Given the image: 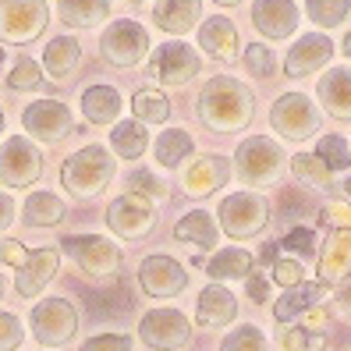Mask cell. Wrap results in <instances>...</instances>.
I'll list each match as a JSON object with an SVG mask.
<instances>
[{
  "instance_id": "6da1fadb",
  "label": "cell",
  "mask_w": 351,
  "mask_h": 351,
  "mask_svg": "<svg viewBox=\"0 0 351 351\" xmlns=\"http://www.w3.org/2000/svg\"><path fill=\"white\" fill-rule=\"evenodd\" d=\"M195 110L213 132H238L252 117V93L234 78H213L199 93Z\"/></svg>"
},
{
  "instance_id": "7a4b0ae2",
  "label": "cell",
  "mask_w": 351,
  "mask_h": 351,
  "mask_svg": "<svg viewBox=\"0 0 351 351\" xmlns=\"http://www.w3.org/2000/svg\"><path fill=\"white\" fill-rule=\"evenodd\" d=\"M110 178H114V156H107L103 146L78 149L60 167V181H64V189L71 195H96Z\"/></svg>"
},
{
  "instance_id": "3957f363",
  "label": "cell",
  "mask_w": 351,
  "mask_h": 351,
  "mask_svg": "<svg viewBox=\"0 0 351 351\" xmlns=\"http://www.w3.org/2000/svg\"><path fill=\"white\" fill-rule=\"evenodd\" d=\"M50 22L47 0H0V39L11 47H25L43 36Z\"/></svg>"
},
{
  "instance_id": "277c9868",
  "label": "cell",
  "mask_w": 351,
  "mask_h": 351,
  "mask_svg": "<svg viewBox=\"0 0 351 351\" xmlns=\"http://www.w3.org/2000/svg\"><path fill=\"white\" fill-rule=\"evenodd\" d=\"M99 53H103V60H110L114 68H135L149 53V32L138 22L121 18V22H114L99 36Z\"/></svg>"
},
{
  "instance_id": "5b68a950",
  "label": "cell",
  "mask_w": 351,
  "mask_h": 351,
  "mask_svg": "<svg viewBox=\"0 0 351 351\" xmlns=\"http://www.w3.org/2000/svg\"><path fill=\"white\" fill-rule=\"evenodd\" d=\"M75 330H78V313L64 298H43L32 308V334L39 344L60 348L75 337Z\"/></svg>"
},
{
  "instance_id": "8992f818",
  "label": "cell",
  "mask_w": 351,
  "mask_h": 351,
  "mask_svg": "<svg viewBox=\"0 0 351 351\" xmlns=\"http://www.w3.org/2000/svg\"><path fill=\"white\" fill-rule=\"evenodd\" d=\"M43 174V156L25 135H14L0 146V184L8 189H25Z\"/></svg>"
},
{
  "instance_id": "52a82bcc",
  "label": "cell",
  "mask_w": 351,
  "mask_h": 351,
  "mask_svg": "<svg viewBox=\"0 0 351 351\" xmlns=\"http://www.w3.org/2000/svg\"><path fill=\"white\" fill-rule=\"evenodd\" d=\"M270 121H274V128H277L284 138H291V142H302V138H308V135L319 128V117H316L313 99L302 96V93H284V96L274 103Z\"/></svg>"
},
{
  "instance_id": "ba28073f",
  "label": "cell",
  "mask_w": 351,
  "mask_h": 351,
  "mask_svg": "<svg viewBox=\"0 0 351 351\" xmlns=\"http://www.w3.org/2000/svg\"><path fill=\"white\" fill-rule=\"evenodd\" d=\"M220 220H223V231L231 238H252V234H259L266 227L270 210H266V202L259 195L238 192V195L220 202Z\"/></svg>"
},
{
  "instance_id": "9c48e42d",
  "label": "cell",
  "mask_w": 351,
  "mask_h": 351,
  "mask_svg": "<svg viewBox=\"0 0 351 351\" xmlns=\"http://www.w3.org/2000/svg\"><path fill=\"white\" fill-rule=\"evenodd\" d=\"M64 252L93 277H107L121 266V249L99 234H71L64 238Z\"/></svg>"
},
{
  "instance_id": "30bf717a",
  "label": "cell",
  "mask_w": 351,
  "mask_h": 351,
  "mask_svg": "<svg viewBox=\"0 0 351 351\" xmlns=\"http://www.w3.org/2000/svg\"><path fill=\"white\" fill-rule=\"evenodd\" d=\"M138 337L146 341L153 351H174L181 344H189L192 326H189V319H184L181 313H174V308H153V313L142 316Z\"/></svg>"
},
{
  "instance_id": "8fae6325",
  "label": "cell",
  "mask_w": 351,
  "mask_h": 351,
  "mask_svg": "<svg viewBox=\"0 0 351 351\" xmlns=\"http://www.w3.org/2000/svg\"><path fill=\"white\" fill-rule=\"evenodd\" d=\"M284 167V153L270 138H249L238 149V174L245 184H270Z\"/></svg>"
},
{
  "instance_id": "7c38bea8",
  "label": "cell",
  "mask_w": 351,
  "mask_h": 351,
  "mask_svg": "<svg viewBox=\"0 0 351 351\" xmlns=\"http://www.w3.org/2000/svg\"><path fill=\"white\" fill-rule=\"evenodd\" d=\"M149 75L163 86H184L199 75V53L189 43H163L149 57Z\"/></svg>"
},
{
  "instance_id": "4fadbf2b",
  "label": "cell",
  "mask_w": 351,
  "mask_h": 351,
  "mask_svg": "<svg viewBox=\"0 0 351 351\" xmlns=\"http://www.w3.org/2000/svg\"><path fill=\"white\" fill-rule=\"evenodd\" d=\"M22 125L39 142H60L71 132V110L57 99H36L32 107H25Z\"/></svg>"
},
{
  "instance_id": "5bb4252c",
  "label": "cell",
  "mask_w": 351,
  "mask_h": 351,
  "mask_svg": "<svg viewBox=\"0 0 351 351\" xmlns=\"http://www.w3.org/2000/svg\"><path fill=\"white\" fill-rule=\"evenodd\" d=\"M138 284L146 287V295H153V298H174L178 291H184L189 274H184L181 263H174L171 256H149L138 266Z\"/></svg>"
},
{
  "instance_id": "9a60e30c",
  "label": "cell",
  "mask_w": 351,
  "mask_h": 351,
  "mask_svg": "<svg viewBox=\"0 0 351 351\" xmlns=\"http://www.w3.org/2000/svg\"><path fill=\"white\" fill-rule=\"evenodd\" d=\"M107 223H110V231L121 234V238H142L146 231H153L156 213L149 210L146 199H138V195H121L117 202H110Z\"/></svg>"
},
{
  "instance_id": "2e32d148",
  "label": "cell",
  "mask_w": 351,
  "mask_h": 351,
  "mask_svg": "<svg viewBox=\"0 0 351 351\" xmlns=\"http://www.w3.org/2000/svg\"><path fill=\"white\" fill-rule=\"evenodd\" d=\"M252 25L266 39H287L298 29L295 0H256V4H252Z\"/></svg>"
},
{
  "instance_id": "e0dca14e",
  "label": "cell",
  "mask_w": 351,
  "mask_h": 351,
  "mask_svg": "<svg viewBox=\"0 0 351 351\" xmlns=\"http://www.w3.org/2000/svg\"><path fill=\"white\" fill-rule=\"evenodd\" d=\"M57 266H60L57 249H36V252H29V259L18 266V277H14L18 295H22V298H36L53 280Z\"/></svg>"
},
{
  "instance_id": "ac0fdd59",
  "label": "cell",
  "mask_w": 351,
  "mask_h": 351,
  "mask_svg": "<svg viewBox=\"0 0 351 351\" xmlns=\"http://www.w3.org/2000/svg\"><path fill=\"white\" fill-rule=\"evenodd\" d=\"M334 57V43H330L326 36H302L298 43L291 47V53H287V75L291 78H305L308 71L323 68L326 60Z\"/></svg>"
},
{
  "instance_id": "d6986e66",
  "label": "cell",
  "mask_w": 351,
  "mask_h": 351,
  "mask_svg": "<svg viewBox=\"0 0 351 351\" xmlns=\"http://www.w3.org/2000/svg\"><path fill=\"white\" fill-rule=\"evenodd\" d=\"M199 14H202V0H156L153 22L171 36H184L199 25Z\"/></svg>"
},
{
  "instance_id": "ffe728a7",
  "label": "cell",
  "mask_w": 351,
  "mask_h": 351,
  "mask_svg": "<svg viewBox=\"0 0 351 351\" xmlns=\"http://www.w3.org/2000/svg\"><path fill=\"white\" fill-rule=\"evenodd\" d=\"M199 43H202V53H210L213 60H234L238 57V29L231 25V18L217 14L199 29Z\"/></svg>"
},
{
  "instance_id": "44dd1931",
  "label": "cell",
  "mask_w": 351,
  "mask_h": 351,
  "mask_svg": "<svg viewBox=\"0 0 351 351\" xmlns=\"http://www.w3.org/2000/svg\"><path fill=\"white\" fill-rule=\"evenodd\" d=\"M78 60H82V47L75 43L71 36H57L53 43H47L43 53V68L53 82H68L78 71Z\"/></svg>"
},
{
  "instance_id": "7402d4cb",
  "label": "cell",
  "mask_w": 351,
  "mask_h": 351,
  "mask_svg": "<svg viewBox=\"0 0 351 351\" xmlns=\"http://www.w3.org/2000/svg\"><path fill=\"white\" fill-rule=\"evenodd\" d=\"M132 308H135V298L125 284H117L110 287V291H96L89 295V316L96 323H114V319H125L132 316Z\"/></svg>"
},
{
  "instance_id": "603a6c76",
  "label": "cell",
  "mask_w": 351,
  "mask_h": 351,
  "mask_svg": "<svg viewBox=\"0 0 351 351\" xmlns=\"http://www.w3.org/2000/svg\"><path fill=\"white\" fill-rule=\"evenodd\" d=\"M238 313V302L231 291H223V287H206L199 295V305H195V316L202 326H227Z\"/></svg>"
},
{
  "instance_id": "cb8c5ba5",
  "label": "cell",
  "mask_w": 351,
  "mask_h": 351,
  "mask_svg": "<svg viewBox=\"0 0 351 351\" xmlns=\"http://www.w3.org/2000/svg\"><path fill=\"white\" fill-rule=\"evenodd\" d=\"M82 114L89 125H114L121 114V96L110 86H89L82 93Z\"/></svg>"
},
{
  "instance_id": "d4e9b609",
  "label": "cell",
  "mask_w": 351,
  "mask_h": 351,
  "mask_svg": "<svg viewBox=\"0 0 351 351\" xmlns=\"http://www.w3.org/2000/svg\"><path fill=\"white\" fill-rule=\"evenodd\" d=\"M227 174H231V163H227L223 156H202L189 171V178H184V189H189L192 195H210L227 181Z\"/></svg>"
},
{
  "instance_id": "484cf974",
  "label": "cell",
  "mask_w": 351,
  "mask_h": 351,
  "mask_svg": "<svg viewBox=\"0 0 351 351\" xmlns=\"http://www.w3.org/2000/svg\"><path fill=\"white\" fill-rule=\"evenodd\" d=\"M319 99L337 121H351V71H330L319 82Z\"/></svg>"
},
{
  "instance_id": "4316f807",
  "label": "cell",
  "mask_w": 351,
  "mask_h": 351,
  "mask_svg": "<svg viewBox=\"0 0 351 351\" xmlns=\"http://www.w3.org/2000/svg\"><path fill=\"white\" fill-rule=\"evenodd\" d=\"M57 11L68 29H93L110 14V0H57Z\"/></svg>"
},
{
  "instance_id": "83f0119b",
  "label": "cell",
  "mask_w": 351,
  "mask_h": 351,
  "mask_svg": "<svg viewBox=\"0 0 351 351\" xmlns=\"http://www.w3.org/2000/svg\"><path fill=\"white\" fill-rule=\"evenodd\" d=\"M323 295H326V284H298V287H287L284 298L274 305V316H277L280 323H287V319H295L298 313H305V308L319 305Z\"/></svg>"
},
{
  "instance_id": "f1b7e54d",
  "label": "cell",
  "mask_w": 351,
  "mask_h": 351,
  "mask_svg": "<svg viewBox=\"0 0 351 351\" xmlns=\"http://www.w3.org/2000/svg\"><path fill=\"white\" fill-rule=\"evenodd\" d=\"M64 202H60L57 195L50 192H32L25 199V210H22V220L29 227H57L60 220H64Z\"/></svg>"
},
{
  "instance_id": "f546056e",
  "label": "cell",
  "mask_w": 351,
  "mask_h": 351,
  "mask_svg": "<svg viewBox=\"0 0 351 351\" xmlns=\"http://www.w3.org/2000/svg\"><path fill=\"white\" fill-rule=\"evenodd\" d=\"M146 142H149V132L142 128V121H121V125L110 132V146L121 160H135L146 153Z\"/></svg>"
},
{
  "instance_id": "4dcf8cb0",
  "label": "cell",
  "mask_w": 351,
  "mask_h": 351,
  "mask_svg": "<svg viewBox=\"0 0 351 351\" xmlns=\"http://www.w3.org/2000/svg\"><path fill=\"white\" fill-rule=\"evenodd\" d=\"M174 238L189 241V245H199V249H213L217 245V223L210 220V213H189L174 227Z\"/></svg>"
},
{
  "instance_id": "1f68e13d",
  "label": "cell",
  "mask_w": 351,
  "mask_h": 351,
  "mask_svg": "<svg viewBox=\"0 0 351 351\" xmlns=\"http://www.w3.org/2000/svg\"><path fill=\"white\" fill-rule=\"evenodd\" d=\"M252 270V256L241 252V249H223L210 259V266H206V274H210L213 280H234V277H249Z\"/></svg>"
},
{
  "instance_id": "d6a6232c",
  "label": "cell",
  "mask_w": 351,
  "mask_h": 351,
  "mask_svg": "<svg viewBox=\"0 0 351 351\" xmlns=\"http://www.w3.org/2000/svg\"><path fill=\"white\" fill-rule=\"evenodd\" d=\"M192 153V135L181 132V128H171L163 132L160 142H156V160L163 163V167H178V163Z\"/></svg>"
},
{
  "instance_id": "836d02e7",
  "label": "cell",
  "mask_w": 351,
  "mask_h": 351,
  "mask_svg": "<svg viewBox=\"0 0 351 351\" xmlns=\"http://www.w3.org/2000/svg\"><path fill=\"white\" fill-rule=\"evenodd\" d=\"M132 110H135L138 121H146V125H160V121H167L171 103H167V96L156 93V89H138L135 99H132Z\"/></svg>"
},
{
  "instance_id": "e575fe53",
  "label": "cell",
  "mask_w": 351,
  "mask_h": 351,
  "mask_svg": "<svg viewBox=\"0 0 351 351\" xmlns=\"http://www.w3.org/2000/svg\"><path fill=\"white\" fill-rule=\"evenodd\" d=\"M305 11L316 25L337 29V25H344V18L351 11V0H305Z\"/></svg>"
},
{
  "instance_id": "d590c367",
  "label": "cell",
  "mask_w": 351,
  "mask_h": 351,
  "mask_svg": "<svg viewBox=\"0 0 351 351\" xmlns=\"http://www.w3.org/2000/svg\"><path fill=\"white\" fill-rule=\"evenodd\" d=\"M291 171H295L298 181L316 184V189H326V184H330V167H326L316 153H298V156L291 160Z\"/></svg>"
},
{
  "instance_id": "8d00e7d4",
  "label": "cell",
  "mask_w": 351,
  "mask_h": 351,
  "mask_svg": "<svg viewBox=\"0 0 351 351\" xmlns=\"http://www.w3.org/2000/svg\"><path fill=\"white\" fill-rule=\"evenodd\" d=\"M8 86L14 93H32V89L43 86V71H39V64H36L32 57H18L14 60V71L8 75Z\"/></svg>"
},
{
  "instance_id": "74e56055",
  "label": "cell",
  "mask_w": 351,
  "mask_h": 351,
  "mask_svg": "<svg viewBox=\"0 0 351 351\" xmlns=\"http://www.w3.org/2000/svg\"><path fill=\"white\" fill-rule=\"evenodd\" d=\"M280 348L284 351H323L326 337L316 334V330H305V326H291L280 334Z\"/></svg>"
},
{
  "instance_id": "f35d334b",
  "label": "cell",
  "mask_w": 351,
  "mask_h": 351,
  "mask_svg": "<svg viewBox=\"0 0 351 351\" xmlns=\"http://www.w3.org/2000/svg\"><path fill=\"white\" fill-rule=\"evenodd\" d=\"M316 156L326 163L330 171H348V163H351V153H348V142L341 135H326L319 146H316Z\"/></svg>"
},
{
  "instance_id": "ab89813d",
  "label": "cell",
  "mask_w": 351,
  "mask_h": 351,
  "mask_svg": "<svg viewBox=\"0 0 351 351\" xmlns=\"http://www.w3.org/2000/svg\"><path fill=\"white\" fill-rule=\"evenodd\" d=\"M220 351H266V341L256 326H238L234 334L220 344Z\"/></svg>"
},
{
  "instance_id": "60d3db41",
  "label": "cell",
  "mask_w": 351,
  "mask_h": 351,
  "mask_svg": "<svg viewBox=\"0 0 351 351\" xmlns=\"http://www.w3.org/2000/svg\"><path fill=\"white\" fill-rule=\"evenodd\" d=\"M128 195H149V199H167V189L149 174V171H132L128 174Z\"/></svg>"
},
{
  "instance_id": "b9f144b4",
  "label": "cell",
  "mask_w": 351,
  "mask_h": 351,
  "mask_svg": "<svg viewBox=\"0 0 351 351\" xmlns=\"http://www.w3.org/2000/svg\"><path fill=\"white\" fill-rule=\"evenodd\" d=\"M280 206H284V213L291 217V220H298V217H308V213H316V202H313V195H308V192H302V189H287V192L280 195Z\"/></svg>"
},
{
  "instance_id": "7bdbcfd3",
  "label": "cell",
  "mask_w": 351,
  "mask_h": 351,
  "mask_svg": "<svg viewBox=\"0 0 351 351\" xmlns=\"http://www.w3.org/2000/svg\"><path fill=\"white\" fill-rule=\"evenodd\" d=\"M22 337H25V330H22V323H18V316L0 313V351H14L18 344H22Z\"/></svg>"
},
{
  "instance_id": "ee69618b",
  "label": "cell",
  "mask_w": 351,
  "mask_h": 351,
  "mask_svg": "<svg viewBox=\"0 0 351 351\" xmlns=\"http://www.w3.org/2000/svg\"><path fill=\"white\" fill-rule=\"evenodd\" d=\"M284 249H295L298 256H316V234L305 231V227H295V231H287V238L280 241Z\"/></svg>"
},
{
  "instance_id": "f6af8a7d",
  "label": "cell",
  "mask_w": 351,
  "mask_h": 351,
  "mask_svg": "<svg viewBox=\"0 0 351 351\" xmlns=\"http://www.w3.org/2000/svg\"><path fill=\"white\" fill-rule=\"evenodd\" d=\"M245 64H249V71H256V75H274V53L263 43H252L249 50H245Z\"/></svg>"
},
{
  "instance_id": "bcb514c9",
  "label": "cell",
  "mask_w": 351,
  "mask_h": 351,
  "mask_svg": "<svg viewBox=\"0 0 351 351\" xmlns=\"http://www.w3.org/2000/svg\"><path fill=\"white\" fill-rule=\"evenodd\" d=\"M82 351H132V341L125 334H99L82 344Z\"/></svg>"
},
{
  "instance_id": "7dc6e473",
  "label": "cell",
  "mask_w": 351,
  "mask_h": 351,
  "mask_svg": "<svg viewBox=\"0 0 351 351\" xmlns=\"http://www.w3.org/2000/svg\"><path fill=\"white\" fill-rule=\"evenodd\" d=\"M274 280L284 284V287H298V284H305V280H302V266H298L295 259H277V263H274Z\"/></svg>"
},
{
  "instance_id": "c3c4849f",
  "label": "cell",
  "mask_w": 351,
  "mask_h": 351,
  "mask_svg": "<svg viewBox=\"0 0 351 351\" xmlns=\"http://www.w3.org/2000/svg\"><path fill=\"white\" fill-rule=\"evenodd\" d=\"M29 259V252L22 249L18 241H11V238H0V263H8V266H22Z\"/></svg>"
},
{
  "instance_id": "681fc988",
  "label": "cell",
  "mask_w": 351,
  "mask_h": 351,
  "mask_svg": "<svg viewBox=\"0 0 351 351\" xmlns=\"http://www.w3.org/2000/svg\"><path fill=\"white\" fill-rule=\"evenodd\" d=\"M249 298H252L256 305H263L266 298H270V287H266L263 277H249Z\"/></svg>"
},
{
  "instance_id": "f907efd6",
  "label": "cell",
  "mask_w": 351,
  "mask_h": 351,
  "mask_svg": "<svg viewBox=\"0 0 351 351\" xmlns=\"http://www.w3.org/2000/svg\"><path fill=\"white\" fill-rule=\"evenodd\" d=\"M11 220H14V202H11L4 192H0V231H4Z\"/></svg>"
},
{
  "instance_id": "816d5d0a",
  "label": "cell",
  "mask_w": 351,
  "mask_h": 351,
  "mask_svg": "<svg viewBox=\"0 0 351 351\" xmlns=\"http://www.w3.org/2000/svg\"><path fill=\"white\" fill-rule=\"evenodd\" d=\"M344 241H348V238H341V234L334 238V256H341V245H344ZM323 270H326V280H337V266H334V259H326V263H323Z\"/></svg>"
},
{
  "instance_id": "f5cc1de1",
  "label": "cell",
  "mask_w": 351,
  "mask_h": 351,
  "mask_svg": "<svg viewBox=\"0 0 351 351\" xmlns=\"http://www.w3.org/2000/svg\"><path fill=\"white\" fill-rule=\"evenodd\" d=\"M337 302H341V308H344V313L351 316V277L344 280V287H341V298H337Z\"/></svg>"
},
{
  "instance_id": "db71d44e",
  "label": "cell",
  "mask_w": 351,
  "mask_h": 351,
  "mask_svg": "<svg viewBox=\"0 0 351 351\" xmlns=\"http://www.w3.org/2000/svg\"><path fill=\"white\" fill-rule=\"evenodd\" d=\"M344 57H348V60H351V32H348V36H344Z\"/></svg>"
},
{
  "instance_id": "11a10c76",
  "label": "cell",
  "mask_w": 351,
  "mask_h": 351,
  "mask_svg": "<svg viewBox=\"0 0 351 351\" xmlns=\"http://www.w3.org/2000/svg\"><path fill=\"white\" fill-rule=\"evenodd\" d=\"M220 8H234V4H241V0H217Z\"/></svg>"
},
{
  "instance_id": "9f6ffc18",
  "label": "cell",
  "mask_w": 351,
  "mask_h": 351,
  "mask_svg": "<svg viewBox=\"0 0 351 351\" xmlns=\"http://www.w3.org/2000/svg\"><path fill=\"white\" fill-rule=\"evenodd\" d=\"M4 291H8V280H4V277H0V298H4Z\"/></svg>"
},
{
  "instance_id": "6f0895ef",
  "label": "cell",
  "mask_w": 351,
  "mask_h": 351,
  "mask_svg": "<svg viewBox=\"0 0 351 351\" xmlns=\"http://www.w3.org/2000/svg\"><path fill=\"white\" fill-rule=\"evenodd\" d=\"M0 135H4V110H0Z\"/></svg>"
},
{
  "instance_id": "680465c9",
  "label": "cell",
  "mask_w": 351,
  "mask_h": 351,
  "mask_svg": "<svg viewBox=\"0 0 351 351\" xmlns=\"http://www.w3.org/2000/svg\"><path fill=\"white\" fill-rule=\"evenodd\" d=\"M0 68H4V47H0Z\"/></svg>"
},
{
  "instance_id": "91938a15",
  "label": "cell",
  "mask_w": 351,
  "mask_h": 351,
  "mask_svg": "<svg viewBox=\"0 0 351 351\" xmlns=\"http://www.w3.org/2000/svg\"><path fill=\"white\" fill-rule=\"evenodd\" d=\"M344 189H348V195H351V178H348V184H344Z\"/></svg>"
},
{
  "instance_id": "94428289",
  "label": "cell",
  "mask_w": 351,
  "mask_h": 351,
  "mask_svg": "<svg viewBox=\"0 0 351 351\" xmlns=\"http://www.w3.org/2000/svg\"><path fill=\"white\" fill-rule=\"evenodd\" d=\"M132 4H146V0H132Z\"/></svg>"
}]
</instances>
